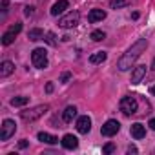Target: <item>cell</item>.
<instances>
[{"mask_svg": "<svg viewBox=\"0 0 155 155\" xmlns=\"http://www.w3.org/2000/svg\"><path fill=\"white\" fill-rule=\"evenodd\" d=\"M146 48H148V40H146V38H139L137 42H133L131 48H128V51L119 58L117 68H119L120 71H128V69L137 62V58L146 51Z\"/></svg>", "mask_w": 155, "mask_h": 155, "instance_id": "1", "label": "cell"}, {"mask_svg": "<svg viewBox=\"0 0 155 155\" xmlns=\"http://www.w3.org/2000/svg\"><path fill=\"white\" fill-rule=\"evenodd\" d=\"M49 110L48 104H40V106H35V108H29V110H24L20 111V117L24 122H33L37 119H40L42 115H46V111Z\"/></svg>", "mask_w": 155, "mask_h": 155, "instance_id": "2", "label": "cell"}, {"mask_svg": "<svg viewBox=\"0 0 155 155\" xmlns=\"http://www.w3.org/2000/svg\"><path fill=\"white\" fill-rule=\"evenodd\" d=\"M79 20H81V13L79 11H69L68 15L58 18V26L62 29H71V28H75L77 24H79Z\"/></svg>", "mask_w": 155, "mask_h": 155, "instance_id": "3", "label": "cell"}, {"mask_svg": "<svg viewBox=\"0 0 155 155\" xmlns=\"http://www.w3.org/2000/svg\"><path fill=\"white\" fill-rule=\"evenodd\" d=\"M31 62H33V66L38 68V69L48 68V55H46V49H44V48L33 49V51H31Z\"/></svg>", "mask_w": 155, "mask_h": 155, "instance_id": "4", "label": "cell"}, {"mask_svg": "<svg viewBox=\"0 0 155 155\" xmlns=\"http://www.w3.org/2000/svg\"><path fill=\"white\" fill-rule=\"evenodd\" d=\"M119 106H120V111H122L124 115H133V113L137 111V108H139V104H137V99H135V97H131V95H126V97H122Z\"/></svg>", "mask_w": 155, "mask_h": 155, "instance_id": "5", "label": "cell"}, {"mask_svg": "<svg viewBox=\"0 0 155 155\" xmlns=\"http://www.w3.org/2000/svg\"><path fill=\"white\" fill-rule=\"evenodd\" d=\"M15 131H17L15 120L6 119V120L2 122V126H0V140H8V139H11V137L15 135Z\"/></svg>", "mask_w": 155, "mask_h": 155, "instance_id": "6", "label": "cell"}, {"mask_svg": "<svg viewBox=\"0 0 155 155\" xmlns=\"http://www.w3.org/2000/svg\"><path fill=\"white\" fill-rule=\"evenodd\" d=\"M119 130H120V124H119V120H115V119H110V120H106V122L102 124V128H101V133H102L104 137H113V135H117V133H119Z\"/></svg>", "mask_w": 155, "mask_h": 155, "instance_id": "7", "label": "cell"}, {"mask_svg": "<svg viewBox=\"0 0 155 155\" xmlns=\"http://www.w3.org/2000/svg\"><path fill=\"white\" fill-rule=\"evenodd\" d=\"M20 31H22V24H20V22L13 24V26H11V28H9V29H8V31L2 35V44H4V46H9V44H13L15 37H17Z\"/></svg>", "mask_w": 155, "mask_h": 155, "instance_id": "8", "label": "cell"}, {"mask_svg": "<svg viewBox=\"0 0 155 155\" xmlns=\"http://www.w3.org/2000/svg\"><path fill=\"white\" fill-rule=\"evenodd\" d=\"M90 130H91V119L88 115L77 119V131L79 133H90Z\"/></svg>", "mask_w": 155, "mask_h": 155, "instance_id": "9", "label": "cell"}, {"mask_svg": "<svg viewBox=\"0 0 155 155\" xmlns=\"http://www.w3.org/2000/svg\"><path fill=\"white\" fill-rule=\"evenodd\" d=\"M62 146L66 150H75L77 146H79V139H77L75 135H71V133H68V135L62 137Z\"/></svg>", "mask_w": 155, "mask_h": 155, "instance_id": "10", "label": "cell"}, {"mask_svg": "<svg viewBox=\"0 0 155 155\" xmlns=\"http://www.w3.org/2000/svg\"><path fill=\"white\" fill-rule=\"evenodd\" d=\"M146 77V66H137L131 73V84H139Z\"/></svg>", "mask_w": 155, "mask_h": 155, "instance_id": "11", "label": "cell"}, {"mask_svg": "<svg viewBox=\"0 0 155 155\" xmlns=\"http://www.w3.org/2000/svg\"><path fill=\"white\" fill-rule=\"evenodd\" d=\"M68 8H69L68 0H58V2H55L53 8H51V15H53V17H58V15H62Z\"/></svg>", "mask_w": 155, "mask_h": 155, "instance_id": "12", "label": "cell"}, {"mask_svg": "<svg viewBox=\"0 0 155 155\" xmlns=\"http://www.w3.org/2000/svg\"><path fill=\"white\" fill-rule=\"evenodd\" d=\"M15 71V64L11 62V60H4L2 64H0V77H9L11 73Z\"/></svg>", "mask_w": 155, "mask_h": 155, "instance_id": "13", "label": "cell"}, {"mask_svg": "<svg viewBox=\"0 0 155 155\" xmlns=\"http://www.w3.org/2000/svg\"><path fill=\"white\" fill-rule=\"evenodd\" d=\"M104 18H106V11H102V9H91L90 15H88V20H90L91 24L101 22V20H104Z\"/></svg>", "mask_w": 155, "mask_h": 155, "instance_id": "14", "label": "cell"}, {"mask_svg": "<svg viewBox=\"0 0 155 155\" xmlns=\"http://www.w3.org/2000/svg\"><path fill=\"white\" fill-rule=\"evenodd\" d=\"M130 131H131V137L133 139H144V135H146V128L142 124H139V122H135Z\"/></svg>", "mask_w": 155, "mask_h": 155, "instance_id": "15", "label": "cell"}, {"mask_svg": "<svg viewBox=\"0 0 155 155\" xmlns=\"http://www.w3.org/2000/svg\"><path fill=\"white\" fill-rule=\"evenodd\" d=\"M75 117H77V108H75V106H68V108L64 110V113H62V120H64V122H71Z\"/></svg>", "mask_w": 155, "mask_h": 155, "instance_id": "16", "label": "cell"}, {"mask_svg": "<svg viewBox=\"0 0 155 155\" xmlns=\"http://www.w3.org/2000/svg\"><path fill=\"white\" fill-rule=\"evenodd\" d=\"M37 139H38L40 142H46V144H57V142H58V139H57L55 135H49V133H46V131H40V133L37 135Z\"/></svg>", "mask_w": 155, "mask_h": 155, "instance_id": "17", "label": "cell"}, {"mask_svg": "<svg viewBox=\"0 0 155 155\" xmlns=\"http://www.w3.org/2000/svg\"><path fill=\"white\" fill-rule=\"evenodd\" d=\"M108 58V53L106 51H97V53H93L91 57H90V62L91 64H101V62H104Z\"/></svg>", "mask_w": 155, "mask_h": 155, "instance_id": "18", "label": "cell"}, {"mask_svg": "<svg viewBox=\"0 0 155 155\" xmlns=\"http://www.w3.org/2000/svg\"><path fill=\"white\" fill-rule=\"evenodd\" d=\"M28 37H29V40H40V38H44V31L38 29V28H35V29H31L28 33Z\"/></svg>", "mask_w": 155, "mask_h": 155, "instance_id": "19", "label": "cell"}, {"mask_svg": "<svg viewBox=\"0 0 155 155\" xmlns=\"http://www.w3.org/2000/svg\"><path fill=\"white\" fill-rule=\"evenodd\" d=\"M28 102H29V99H28V97H13V99H11V106H17V108L26 106Z\"/></svg>", "mask_w": 155, "mask_h": 155, "instance_id": "20", "label": "cell"}, {"mask_svg": "<svg viewBox=\"0 0 155 155\" xmlns=\"http://www.w3.org/2000/svg\"><path fill=\"white\" fill-rule=\"evenodd\" d=\"M91 40H95V42H101V40H104L106 38V33L104 31H101V29H95V31H91Z\"/></svg>", "mask_w": 155, "mask_h": 155, "instance_id": "21", "label": "cell"}, {"mask_svg": "<svg viewBox=\"0 0 155 155\" xmlns=\"http://www.w3.org/2000/svg\"><path fill=\"white\" fill-rule=\"evenodd\" d=\"M128 4V0H110V6L113 8V9H117V8H124Z\"/></svg>", "mask_w": 155, "mask_h": 155, "instance_id": "22", "label": "cell"}, {"mask_svg": "<svg viewBox=\"0 0 155 155\" xmlns=\"http://www.w3.org/2000/svg\"><path fill=\"white\" fill-rule=\"evenodd\" d=\"M113 150H115V146H113L111 142H108V144L102 148V151H104V153H113Z\"/></svg>", "mask_w": 155, "mask_h": 155, "instance_id": "23", "label": "cell"}, {"mask_svg": "<svg viewBox=\"0 0 155 155\" xmlns=\"http://www.w3.org/2000/svg\"><path fill=\"white\" fill-rule=\"evenodd\" d=\"M33 11H35V8H33V6H26V8H24V13H26L28 17H31V15H33Z\"/></svg>", "mask_w": 155, "mask_h": 155, "instance_id": "24", "label": "cell"}, {"mask_svg": "<svg viewBox=\"0 0 155 155\" xmlns=\"http://www.w3.org/2000/svg\"><path fill=\"white\" fill-rule=\"evenodd\" d=\"M71 79V73H64L62 77H60V82H66V81H69Z\"/></svg>", "mask_w": 155, "mask_h": 155, "instance_id": "25", "label": "cell"}, {"mask_svg": "<svg viewBox=\"0 0 155 155\" xmlns=\"http://www.w3.org/2000/svg\"><path fill=\"white\" fill-rule=\"evenodd\" d=\"M46 91H48V93H51V91H53V84H51V82H48V84H46Z\"/></svg>", "mask_w": 155, "mask_h": 155, "instance_id": "26", "label": "cell"}, {"mask_svg": "<svg viewBox=\"0 0 155 155\" xmlns=\"http://www.w3.org/2000/svg\"><path fill=\"white\" fill-rule=\"evenodd\" d=\"M148 126H150V128H151V130H153V131H155V119H151V120H150V122H148Z\"/></svg>", "mask_w": 155, "mask_h": 155, "instance_id": "27", "label": "cell"}, {"mask_svg": "<svg viewBox=\"0 0 155 155\" xmlns=\"http://www.w3.org/2000/svg\"><path fill=\"white\" fill-rule=\"evenodd\" d=\"M26 146H28V140H20L18 142V148H26Z\"/></svg>", "mask_w": 155, "mask_h": 155, "instance_id": "28", "label": "cell"}, {"mask_svg": "<svg viewBox=\"0 0 155 155\" xmlns=\"http://www.w3.org/2000/svg\"><path fill=\"white\" fill-rule=\"evenodd\" d=\"M128 153H137V148H135V146H130V148H128Z\"/></svg>", "mask_w": 155, "mask_h": 155, "instance_id": "29", "label": "cell"}, {"mask_svg": "<svg viewBox=\"0 0 155 155\" xmlns=\"http://www.w3.org/2000/svg\"><path fill=\"white\" fill-rule=\"evenodd\" d=\"M151 93H153V95H155V86H153V88H151Z\"/></svg>", "mask_w": 155, "mask_h": 155, "instance_id": "30", "label": "cell"}, {"mask_svg": "<svg viewBox=\"0 0 155 155\" xmlns=\"http://www.w3.org/2000/svg\"><path fill=\"white\" fill-rule=\"evenodd\" d=\"M153 66H155V60H153Z\"/></svg>", "mask_w": 155, "mask_h": 155, "instance_id": "31", "label": "cell"}]
</instances>
